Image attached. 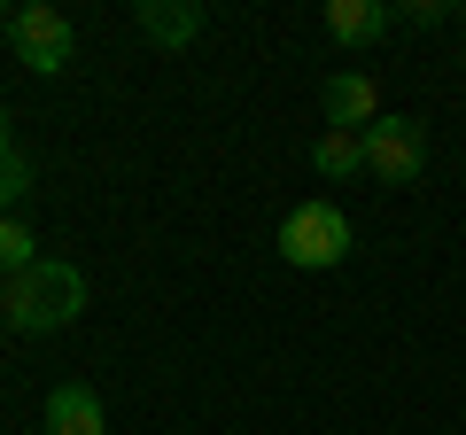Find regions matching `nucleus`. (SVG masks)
Instances as JSON below:
<instances>
[{
  "label": "nucleus",
  "instance_id": "obj_5",
  "mask_svg": "<svg viewBox=\"0 0 466 435\" xmlns=\"http://www.w3.org/2000/svg\"><path fill=\"white\" fill-rule=\"evenodd\" d=\"M319 109H327V133H366V125L381 117V86H373L366 70H334L327 94H319Z\"/></svg>",
  "mask_w": 466,
  "mask_h": 435
},
{
  "label": "nucleus",
  "instance_id": "obj_9",
  "mask_svg": "<svg viewBox=\"0 0 466 435\" xmlns=\"http://www.w3.org/2000/svg\"><path fill=\"white\" fill-rule=\"evenodd\" d=\"M311 171L319 179H358V171H366V140L358 133H319L311 140Z\"/></svg>",
  "mask_w": 466,
  "mask_h": 435
},
{
  "label": "nucleus",
  "instance_id": "obj_8",
  "mask_svg": "<svg viewBox=\"0 0 466 435\" xmlns=\"http://www.w3.org/2000/svg\"><path fill=\"white\" fill-rule=\"evenodd\" d=\"M47 435H109L101 389H86V381H63V389H47Z\"/></svg>",
  "mask_w": 466,
  "mask_h": 435
},
{
  "label": "nucleus",
  "instance_id": "obj_11",
  "mask_svg": "<svg viewBox=\"0 0 466 435\" xmlns=\"http://www.w3.org/2000/svg\"><path fill=\"white\" fill-rule=\"evenodd\" d=\"M24 195H32V156H24V148H0V218H16Z\"/></svg>",
  "mask_w": 466,
  "mask_h": 435
},
{
  "label": "nucleus",
  "instance_id": "obj_4",
  "mask_svg": "<svg viewBox=\"0 0 466 435\" xmlns=\"http://www.w3.org/2000/svg\"><path fill=\"white\" fill-rule=\"evenodd\" d=\"M358 140H366V171L389 179V187H404V179L428 171V125H420V117H389V109H381Z\"/></svg>",
  "mask_w": 466,
  "mask_h": 435
},
{
  "label": "nucleus",
  "instance_id": "obj_3",
  "mask_svg": "<svg viewBox=\"0 0 466 435\" xmlns=\"http://www.w3.org/2000/svg\"><path fill=\"white\" fill-rule=\"evenodd\" d=\"M8 47H16L24 70L55 78V70L78 63V24H70L55 0H32V8H16V16H8Z\"/></svg>",
  "mask_w": 466,
  "mask_h": 435
},
{
  "label": "nucleus",
  "instance_id": "obj_13",
  "mask_svg": "<svg viewBox=\"0 0 466 435\" xmlns=\"http://www.w3.org/2000/svg\"><path fill=\"white\" fill-rule=\"evenodd\" d=\"M0 148H16V133H8V109H0Z\"/></svg>",
  "mask_w": 466,
  "mask_h": 435
},
{
  "label": "nucleus",
  "instance_id": "obj_1",
  "mask_svg": "<svg viewBox=\"0 0 466 435\" xmlns=\"http://www.w3.org/2000/svg\"><path fill=\"white\" fill-rule=\"evenodd\" d=\"M0 311H8L16 335H63L70 319L86 311V272L70 257H39L32 272L0 280Z\"/></svg>",
  "mask_w": 466,
  "mask_h": 435
},
{
  "label": "nucleus",
  "instance_id": "obj_10",
  "mask_svg": "<svg viewBox=\"0 0 466 435\" xmlns=\"http://www.w3.org/2000/svg\"><path fill=\"white\" fill-rule=\"evenodd\" d=\"M32 265H39L32 226H24V218H0V280H16V272H32Z\"/></svg>",
  "mask_w": 466,
  "mask_h": 435
},
{
  "label": "nucleus",
  "instance_id": "obj_2",
  "mask_svg": "<svg viewBox=\"0 0 466 435\" xmlns=\"http://www.w3.org/2000/svg\"><path fill=\"white\" fill-rule=\"evenodd\" d=\"M280 257L296 272H334L350 257V218H342V202H327V195H311V202H296V210L280 218Z\"/></svg>",
  "mask_w": 466,
  "mask_h": 435
},
{
  "label": "nucleus",
  "instance_id": "obj_6",
  "mask_svg": "<svg viewBox=\"0 0 466 435\" xmlns=\"http://www.w3.org/2000/svg\"><path fill=\"white\" fill-rule=\"evenodd\" d=\"M133 24H140L148 47H195L202 39V0H140Z\"/></svg>",
  "mask_w": 466,
  "mask_h": 435
},
{
  "label": "nucleus",
  "instance_id": "obj_12",
  "mask_svg": "<svg viewBox=\"0 0 466 435\" xmlns=\"http://www.w3.org/2000/svg\"><path fill=\"white\" fill-rule=\"evenodd\" d=\"M397 24H443V0H412V8H397Z\"/></svg>",
  "mask_w": 466,
  "mask_h": 435
},
{
  "label": "nucleus",
  "instance_id": "obj_7",
  "mask_svg": "<svg viewBox=\"0 0 466 435\" xmlns=\"http://www.w3.org/2000/svg\"><path fill=\"white\" fill-rule=\"evenodd\" d=\"M389 24H397L389 0H327V39L334 47H373V39H389Z\"/></svg>",
  "mask_w": 466,
  "mask_h": 435
}]
</instances>
